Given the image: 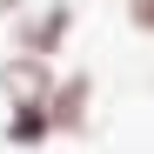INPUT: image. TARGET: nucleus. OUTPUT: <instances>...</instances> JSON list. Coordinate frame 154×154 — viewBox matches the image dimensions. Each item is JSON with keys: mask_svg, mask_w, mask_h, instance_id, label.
<instances>
[{"mask_svg": "<svg viewBox=\"0 0 154 154\" xmlns=\"http://www.w3.org/2000/svg\"><path fill=\"white\" fill-rule=\"evenodd\" d=\"M87 107H94V81L87 74H60V81L47 87V127H54V134H81Z\"/></svg>", "mask_w": 154, "mask_h": 154, "instance_id": "f257e3e1", "label": "nucleus"}, {"mask_svg": "<svg viewBox=\"0 0 154 154\" xmlns=\"http://www.w3.org/2000/svg\"><path fill=\"white\" fill-rule=\"evenodd\" d=\"M47 87H54V67H47V54H27V47H14L7 60H0V94L14 100H47Z\"/></svg>", "mask_w": 154, "mask_h": 154, "instance_id": "f03ea898", "label": "nucleus"}, {"mask_svg": "<svg viewBox=\"0 0 154 154\" xmlns=\"http://www.w3.org/2000/svg\"><path fill=\"white\" fill-rule=\"evenodd\" d=\"M67 27H74V0H47L40 14H20V47L54 60V54H60V40H67Z\"/></svg>", "mask_w": 154, "mask_h": 154, "instance_id": "7ed1b4c3", "label": "nucleus"}, {"mask_svg": "<svg viewBox=\"0 0 154 154\" xmlns=\"http://www.w3.org/2000/svg\"><path fill=\"white\" fill-rule=\"evenodd\" d=\"M54 127H47V100H14L7 107V141L14 147H40Z\"/></svg>", "mask_w": 154, "mask_h": 154, "instance_id": "20e7f679", "label": "nucleus"}, {"mask_svg": "<svg viewBox=\"0 0 154 154\" xmlns=\"http://www.w3.org/2000/svg\"><path fill=\"white\" fill-rule=\"evenodd\" d=\"M127 27H134V34H154V0H127Z\"/></svg>", "mask_w": 154, "mask_h": 154, "instance_id": "39448f33", "label": "nucleus"}, {"mask_svg": "<svg viewBox=\"0 0 154 154\" xmlns=\"http://www.w3.org/2000/svg\"><path fill=\"white\" fill-rule=\"evenodd\" d=\"M14 14H27V0H0V20H14Z\"/></svg>", "mask_w": 154, "mask_h": 154, "instance_id": "423d86ee", "label": "nucleus"}]
</instances>
